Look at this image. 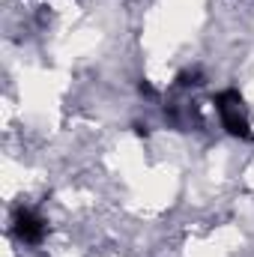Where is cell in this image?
<instances>
[{
  "label": "cell",
  "mask_w": 254,
  "mask_h": 257,
  "mask_svg": "<svg viewBox=\"0 0 254 257\" xmlns=\"http://www.w3.org/2000/svg\"><path fill=\"white\" fill-rule=\"evenodd\" d=\"M215 108H218L221 123H224V128L230 135H236V138H254L248 123H245V117H242V99H239V93H233V90L221 93L215 99Z\"/></svg>",
  "instance_id": "obj_1"
},
{
  "label": "cell",
  "mask_w": 254,
  "mask_h": 257,
  "mask_svg": "<svg viewBox=\"0 0 254 257\" xmlns=\"http://www.w3.org/2000/svg\"><path fill=\"white\" fill-rule=\"evenodd\" d=\"M15 233H18L21 242L36 245V242L45 239L48 224H45V218H39L33 209H18V212H15Z\"/></svg>",
  "instance_id": "obj_2"
}]
</instances>
